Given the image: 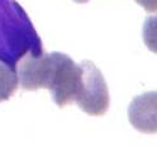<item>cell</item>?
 Instances as JSON below:
<instances>
[{
  "mask_svg": "<svg viewBox=\"0 0 157 147\" xmlns=\"http://www.w3.org/2000/svg\"><path fill=\"white\" fill-rule=\"evenodd\" d=\"M80 66L82 75L75 102L86 114L94 117L104 115L110 104L109 90L104 76L91 61L85 60Z\"/></svg>",
  "mask_w": 157,
  "mask_h": 147,
  "instance_id": "cell-1",
  "label": "cell"
},
{
  "mask_svg": "<svg viewBox=\"0 0 157 147\" xmlns=\"http://www.w3.org/2000/svg\"><path fill=\"white\" fill-rule=\"evenodd\" d=\"M52 74L48 90L52 94L53 102L63 108L75 102V96L81 81V66L72 61L70 56L61 52L52 53Z\"/></svg>",
  "mask_w": 157,
  "mask_h": 147,
  "instance_id": "cell-2",
  "label": "cell"
},
{
  "mask_svg": "<svg viewBox=\"0 0 157 147\" xmlns=\"http://www.w3.org/2000/svg\"><path fill=\"white\" fill-rule=\"evenodd\" d=\"M52 53L28 51L18 65V79L25 90L48 89L52 74Z\"/></svg>",
  "mask_w": 157,
  "mask_h": 147,
  "instance_id": "cell-3",
  "label": "cell"
},
{
  "mask_svg": "<svg viewBox=\"0 0 157 147\" xmlns=\"http://www.w3.org/2000/svg\"><path fill=\"white\" fill-rule=\"evenodd\" d=\"M128 119L142 133H157V91L136 96L128 108Z\"/></svg>",
  "mask_w": 157,
  "mask_h": 147,
  "instance_id": "cell-4",
  "label": "cell"
},
{
  "mask_svg": "<svg viewBox=\"0 0 157 147\" xmlns=\"http://www.w3.org/2000/svg\"><path fill=\"white\" fill-rule=\"evenodd\" d=\"M18 83V74L10 66L0 62V102L10 99L15 94Z\"/></svg>",
  "mask_w": 157,
  "mask_h": 147,
  "instance_id": "cell-5",
  "label": "cell"
},
{
  "mask_svg": "<svg viewBox=\"0 0 157 147\" xmlns=\"http://www.w3.org/2000/svg\"><path fill=\"white\" fill-rule=\"evenodd\" d=\"M142 34L147 48L151 52L157 53V15H151L144 21Z\"/></svg>",
  "mask_w": 157,
  "mask_h": 147,
  "instance_id": "cell-6",
  "label": "cell"
},
{
  "mask_svg": "<svg viewBox=\"0 0 157 147\" xmlns=\"http://www.w3.org/2000/svg\"><path fill=\"white\" fill-rule=\"evenodd\" d=\"M146 12L156 13L157 12V0H136Z\"/></svg>",
  "mask_w": 157,
  "mask_h": 147,
  "instance_id": "cell-7",
  "label": "cell"
},
{
  "mask_svg": "<svg viewBox=\"0 0 157 147\" xmlns=\"http://www.w3.org/2000/svg\"><path fill=\"white\" fill-rule=\"evenodd\" d=\"M75 3H77V4H85V3H87L89 0H74Z\"/></svg>",
  "mask_w": 157,
  "mask_h": 147,
  "instance_id": "cell-8",
  "label": "cell"
}]
</instances>
